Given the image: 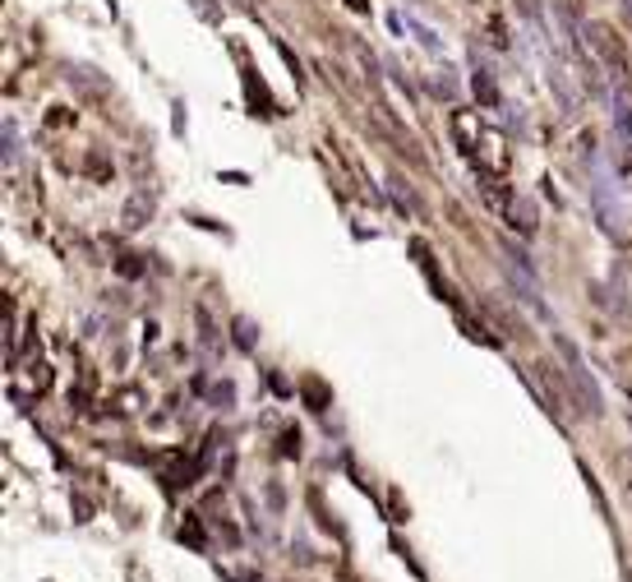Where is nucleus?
Listing matches in <instances>:
<instances>
[{
    "label": "nucleus",
    "instance_id": "obj_5",
    "mask_svg": "<svg viewBox=\"0 0 632 582\" xmlns=\"http://www.w3.org/2000/svg\"><path fill=\"white\" fill-rule=\"evenodd\" d=\"M195 10H199L204 19H212V10H208V0H195Z\"/></svg>",
    "mask_w": 632,
    "mask_h": 582
},
{
    "label": "nucleus",
    "instance_id": "obj_4",
    "mask_svg": "<svg viewBox=\"0 0 632 582\" xmlns=\"http://www.w3.org/2000/svg\"><path fill=\"white\" fill-rule=\"evenodd\" d=\"M5 162L10 167L19 162V135H14V125H5Z\"/></svg>",
    "mask_w": 632,
    "mask_h": 582
},
{
    "label": "nucleus",
    "instance_id": "obj_2",
    "mask_svg": "<svg viewBox=\"0 0 632 582\" xmlns=\"http://www.w3.org/2000/svg\"><path fill=\"white\" fill-rule=\"evenodd\" d=\"M614 125H619V139H623V144L632 148V107H628L623 97L614 102Z\"/></svg>",
    "mask_w": 632,
    "mask_h": 582
},
{
    "label": "nucleus",
    "instance_id": "obj_3",
    "mask_svg": "<svg viewBox=\"0 0 632 582\" xmlns=\"http://www.w3.org/2000/svg\"><path fill=\"white\" fill-rule=\"evenodd\" d=\"M397 19H402V14H397ZM402 23H406V29H411V33H416V37H420V46H429V51H438V37H434V33L425 29V23H416V19H402Z\"/></svg>",
    "mask_w": 632,
    "mask_h": 582
},
{
    "label": "nucleus",
    "instance_id": "obj_1",
    "mask_svg": "<svg viewBox=\"0 0 632 582\" xmlns=\"http://www.w3.org/2000/svg\"><path fill=\"white\" fill-rule=\"evenodd\" d=\"M591 42H595V51H600V56L610 61L614 70H623V65H628V56L619 51V42H614V33H610V29H591Z\"/></svg>",
    "mask_w": 632,
    "mask_h": 582
}]
</instances>
